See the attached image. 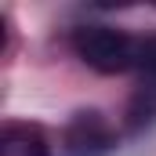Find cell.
<instances>
[{
    "label": "cell",
    "instance_id": "1",
    "mask_svg": "<svg viewBox=\"0 0 156 156\" xmlns=\"http://www.w3.org/2000/svg\"><path fill=\"white\" fill-rule=\"evenodd\" d=\"M138 44L142 40L127 37L123 29H113V26H83L73 33V51L80 55V62L105 76L127 73L131 66H138Z\"/></svg>",
    "mask_w": 156,
    "mask_h": 156
},
{
    "label": "cell",
    "instance_id": "2",
    "mask_svg": "<svg viewBox=\"0 0 156 156\" xmlns=\"http://www.w3.org/2000/svg\"><path fill=\"white\" fill-rule=\"evenodd\" d=\"M116 145V134L102 113H76L66 127V153L69 156H105Z\"/></svg>",
    "mask_w": 156,
    "mask_h": 156
},
{
    "label": "cell",
    "instance_id": "3",
    "mask_svg": "<svg viewBox=\"0 0 156 156\" xmlns=\"http://www.w3.org/2000/svg\"><path fill=\"white\" fill-rule=\"evenodd\" d=\"M0 156H55L44 131L29 123H7L0 134Z\"/></svg>",
    "mask_w": 156,
    "mask_h": 156
},
{
    "label": "cell",
    "instance_id": "4",
    "mask_svg": "<svg viewBox=\"0 0 156 156\" xmlns=\"http://www.w3.org/2000/svg\"><path fill=\"white\" fill-rule=\"evenodd\" d=\"M138 66L156 80V37H149V40L138 44Z\"/></svg>",
    "mask_w": 156,
    "mask_h": 156
}]
</instances>
